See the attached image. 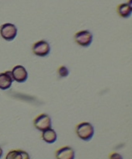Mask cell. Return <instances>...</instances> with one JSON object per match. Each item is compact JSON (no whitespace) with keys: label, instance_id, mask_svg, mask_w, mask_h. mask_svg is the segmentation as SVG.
<instances>
[{"label":"cell","instance_id":"9","mask_svg":"<svg viewBox=\"0 0 132 159\" xmlns=\"http://www.w3.org/2000/svg\"><path fill=\"white\" fill-rule=\"evenodd\" d=\"M6 159H30V155L23 150H12L6 154Z\"/></svg>","mask_w":132,"mask_h":159},{"label":"cell","instance_id":"11","mask_svg":"<svg viewBox=\"0 0 132 159\" xmlns=\"http://www.w3.org/2000/svg\"><path fill=\"white\" fill-rule=\"evenodd\" d=\"M42 140L48 143H53L57 140V134L52 128L42 131Z\"/></svg>","mask_w":132,"mask_h":159},{"label":"cell","instance_id":"5","mask_svg":"<svg viewBox=\"0 0 132 159\" xmlns=\"http://www.w3.org/2000/svg\"><path fill=\"white\" fill-rule=\"evenodd\" d=\"M50 51H51V48H50L49 44L45 40L38 41L32 45V52L37 56L45 57L49 54Z\"/></svg>","mask_w":132,"mask_h":159},{"label":"cell","instance_id":"7","mask_svg":"<svg viewBox=\"0 0 132 159\" xmlns=\"http://www.w3.org/2000/svg\"><path fill=\"white\" fill-rule=\"evenodd\" d=\"M57 159H75V151L71 147L64 146L55 151Z\"/></svg>","mask_w":132,"mask_h":159},{"label":"cell","instance_id":"14","mask_svg":"<svg viewBox=\"0 0 132 159\" xmlns=\"http://www.w3.org/2000/svg\"><path fill=\"white\" fill-rule=\"evenodd\" d=\"M2 154H3V151H2V148L0 147V158L2 157Z\"/></svg>","mask_w":132,"mask_h":159},{"label":"cell","instance_id":"8","mask_svg":"<svg viewBox=\"0 0 132 159\" xmlns=\"http://www.w3.org/2000/svg\"><path fill=\"white\" fill-rule=\"evenodd\" d=\"M13 82V78L11 71H6L0 73V89L7 90L11 87Z\"/></svg>","mask_w":132,"mask_h":159},{"label":"cell","instance_id":"2","mask_svg":"<svg viewBox=\"0 0 132 159\" xmlns=\"http://www.w3.org/2000/svg\"><path fill=\"white\" fill-rule=\"evenodd\" d=\"M0 34L4 40L11 42L17 35V28L13 24L6 23L0 27Z\"/></svg>","mask_w":132,"mask_h":159},{"label":"cell","instance_id":"3","mask_svg":"<svg viewBox=\"0 0 132 159\" xmlns=\"http://www.w3.org/2000/svg\"><path fill=\"white\" fill-rule=\"evenodd\" d=\"M74 40L80 46L88 47L91 45L92 42V34L89 30H79L75 34Z\"/></svg>","mask_w":132,"mask_h":159},{"label":"cell","instance_id":"13","mask_svg":"<svg viewBox=\"0 0 132 159\" xmlns=\"http://www.w3.org/2000/svg\"><path fill=\"white\" fill-rule=\"evenodd\" d=\"M109 159H123V157L119 153L111 152L109 154Z\"/></svg>","mask_w":132,"mask_h":159},{"label":"cell","instance_id":"12","mask_svg":"<svg viewBox=\"0 0 132 159\" xmlns=\"http://www.w3.org/2000/svg\"><path fill=\"white\" fill-rule=\"evenodd\" d=\"M57 73H58V76L60 77L65 78L69 76V71L66 66H61L57 69Z\"/></svg>","mask_w":132,"mask_h":159},{"label":"cell","instance_id":"4","mask_svg":"<svg viewBox=\"0 0 132 159\" xmlns=\"http://www.w3.org/2000/svg\"><path fill=\"white\" fill-rule=\"evenodd\" d=\"M34 126L36 129L40 131H44L51 128L52 123H51V117L45 113L39 114L34 119Z\"/></svg>","mask_w":132,"mask_h":159},{"label":"cell","instance_id":"6","mask_svg":"<svg viewBox=\"0 0 132 159\" xmlns=\"http://www.w3.org/2000/svg\"><path fill=\"white\" fill-rule=\"evenodd\" d=\"M13 80L18 83H23L28 78V73L24 66L21 65L15 66L11 71Z\"/></svg>","mask_w":132,"mask_h":159},{"label":"cell","instance_id":"15","mask_svg":"<svg viewBox=\"0 0 132 159\" xmlns=\"http://www.w3.org/2000/svg\"></svg>","mask_w":132,"mask_h":159},{"label":"cell","instance_id":"10","mask_svg":"<svg viewBox=\"0 0 132 159\" xmlns=\"http://www.w3.org/2000/svg\"><path fill=\"white\" fill-rule=\"evenodd\" d=\"M131 2L120 4L117 8L118 15L123 18H128L131 14Z\"/></svg>","mask_w":132,"mask_h":159},{"label":"cell","instance_id":"1","mask_svg":"<svg viewBox=\"0 0 132 159\" xmlns=\"http://www.w3.org/2000/svg\"><path fill=\"white\" fill-rule=\"evenodd\" d=\"M75 133L81 140L89 141L94 135V128L88 122H82L75 126Z\"/></svg>","mask_w":132,"mask_h":159}]
</instances>
